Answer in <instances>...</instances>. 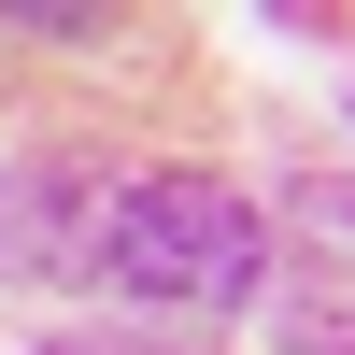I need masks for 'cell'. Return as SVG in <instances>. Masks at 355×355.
<instances>
[{
  "mask_svg": "<svg viewBox=\"0 0 355 355\" xmlns=\"http://www.w3.org/2000/svg\"><path fill=\"white\" fill-rule=\"evenodd\" d=\"M256 242H270V214L227 171H114L85 284L171 313V327H227V313H256Z\"/></svg>",
  "mask_w": 355,
  "mask_h": 355,
  "instance_id": "6da1fadb",
  "label": "cell"
},
{
  "mask_svg": "<svg viewBox=\"0 0 355 355\" xmlns=\"http://www.w3.org/2000/svg\"><path fill=\"white\" fill-rule=\"evenodd\" d=\"M256 327L270 355H355V171L284 185L270 242H256Z\"/></svg>",
  "mask_w": 355,
  "mask_h": 355,
  "instance_id": "7a4b0ae2",
  "label": "cell"
},
{
  "mask_svg": "<svg viewBox=\"0 0 355 355\" xmlns=\"http://www.w3.org/2000/svg\"><path fill=\"white\" fill-rule=\"evenodd\" d=\"M100 171L85 157H28L0 185V284H85L100 270Z\"/></svg>",
  "mask_w": 355,
  "mask_h": 355,
  "instance_id": "3957f363",
  "label": "cell"
},
{
  "mask_svg": "<svg viewBox=\"0 0 355 355\" xmlns=\"http://www.w3.org/2000/svg\"><path fill=\"white\" fill-rule=\"evenodd\" d=\"M43 355H185V341H142V327H57Z\"/></svg>",
  "mask_w": 355,
  "mask_h": 355,
  "instance_id": "277c9868",
  "label": "cell"
}]
</instances>
